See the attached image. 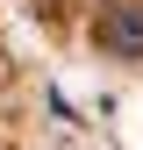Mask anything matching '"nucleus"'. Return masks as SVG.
<instances>
[{"label":"nucleus","instance_id":"nucleus-2","mask_svg":"<svg viewBox=\"0 0 143 150\" xmlns=\"http://www.w3.org/2000/svg\"><path fill=\"white\" fill-rule=\"evenodd\" d=\"M0 86H7V50H0Z\"/></svg>","mask_w":143,"mask_h":150},{"label":"nucleus","instance_id":"nucleus-1","mask_svg":"<svg viewBox=\"0 0 143 150\" xmlns=\"http://www.w3.org/2000/svg\"><path fill=\"white\" fill-rule=\"evenodd\" d=\"M93 36H100L107 57H143V0H107Z\"/></svg>","mask_w":143,"mask_h":150}]
</instances>
